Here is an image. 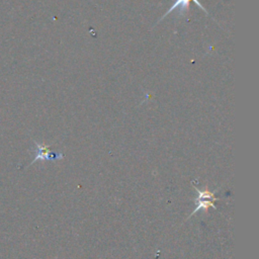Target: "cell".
Returning a JSON list of instances; mask_svg holds the SVG:
<instances>
[{"mask_svg":"<svg viewBox=\"0 0 259 259\" xmlns=\"http://www.w3.org/2000/svg\"><path fill=\"white\" fill-rule=\"evenodd\" d=\"M193 188H194L195 191L197 192V197L195 198L196 206H195V208L192 210V212L190 213V215L188 217V219H189L190 217H192L194 213L198 212L199 210L206 211L209 207H212V208H214V209H218L217 206L214 205V202L220 199L219 197H217V196L214 195L215 192L218 191V189L214 190V191H209V190H199V189L196 188L195 186H193Z\"/></svg>","mask_w":259,"mask_h":259,"instance_id":"cell-1","label":"cell"},{"mask_svg":"<svg viewBox=\"0 0 259 259\" xmlns=\"http://www.w3.org/2000/svg\"><path fill=\"white\" fill-rule=\"evenodd\" d=\"M35 145V155L32 160V163H35L36 161H57L62 160L64 158V154L61 152L55 153L51 152L50 147L51 145L47 144H39L37 142H33Z\"/></svg>","mask_w":259,"mask_h":259,"instance_id":"cell-2","label":"cell"},{"mask_svg":"<svg viewBox=\"0 0 259 259\" xmlns=\"http://www.w3.org/2000/svg\"><path fill=\"white\" fill-rule=\"evenodd\" d=\"M190 2H194L198 7H200L204 12H205V14L206 15H208V13H207V11H206V9L199 3V1L198 0H175V2L173 3V5L167 10V12L160 18V20H162L163 18H165L170 12H172L174 9H176V8H178L179 9V12L177 13V17H181V16H184L185 14H186V12L188 11V9H189V5H190ZM159 20V21H160Z\"/></svg>","mask_w":259,"mask_h":259,"instance_id":"cell-3","label":"cell"}]
</instances>
